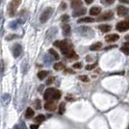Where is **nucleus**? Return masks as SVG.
Listing matches in <instances>:
<instances>
[{"label": "nucleus", "mask_w": 129, "mask_h": 129, "mask_svg": "<svg viewBox=\"0 0 129 129\" xmlns=\"http://www.w3.org/2000/svg\"><path fill=\"white\" fill-rule=\"evenodd\" d=\"M96 66H97V63H94V64H88V66H86L85 69H86L87 70H92L96 68Z\"/></svg>", "instance_id": "c756f323"}, {"label": "nucleus", "mask_w": 129, "mask_h": 129, "mask_svg": "<svg viewBox=\"0 0 129 129\" xmlns=\"http://www.w3.org/2000/svg\"><path fill=\"white\" fill-rule=\"evenodd\" d=\"M69 19H70V16H68V15H63L62 17H61V20L64 23H67V22L69 21Z\"/></svg>", "instance_id": "2f4dec72"}, {"label": "nucleus", "mask_w": 129, "mask_h": 129, "mask_svg": "<svg viewBox=\"0 0 129 129\" xmlns=\"http://www.w3.org/2000/svg\"><path fill=\"white\" fill-rule=\"evenodd\" d=\"M101 46H102V43L98 42V43H93L92 45H91L90 50H91V51H98V50H100Z\"/></svg>", "instance_id": "a211bd4d"}, {"label": "nucleus", "mask_w": 129, "mask_h": 129, "mask_svg": "<svg viewBox=\"0 0 129 129\" xmlns=\"http://www.w3.org/2000/svg\"><path fill=\"white\" fill-rule=\"evenodd\" d=\"M120 50H121V52H123L125 55H129V46L128 45H123V46L120 48Z\"/></svg>", "instance_id": "c85d7f7f"}, {"label": "nucleus", "mask_w": 129, "mask_h": 129, "mask_svg": "<svg viewBox=\"0 0 129 129\" xmlns=\"http://www.w3.org/2000/svg\"><path fill=\"white\" fill-rule=\"evenodd\" d=\"M45 120V117H44V115H39L37 116L36 118H35V121H36V123H42Z\"/></svg>", "instance_id": "b1692460"}, {"label": "nucleus", "mask_w": 129, "mask_h": 129, "mask_svg": "<svg viewBox=\"0 0 129 129\" xmlns=\"http://www.w3.org/2000/svg\"><path fill=\"white\" fill-rule=\"evenodd\" d=\"M34 106H35V108L36 109H41L42 108V103H41V100L40 99H36L35 100V102H34Z\"/></svg>", "instance_id": "7c9ffc66"}, {"label": "nucleus", "mask_w": 129, "mask_h": 129, "mask_svg": "<svg viewBox=\"0 0 129 129\" xmlns=\"http://www.w3.org/2000/svg\"><path fill=\"white\" fill-rule=\"evenodd\" d=\"M49 53L51 54V56L54 58V60H56V61H58V60L60 59V56H59V54L57 53L55 50H54L53 48H50L49 49V51H48Z\"/></svg>", "instance_id": "5701e85b"}, {"label": "nucleus", "mask_w": 129, "mask_h": 129, "mask_svg": "<svg viewBox=\"0 0 129 129\" xmlns=\"http://www.w3.org/2000/svg\"><path fill=\"white\" fill-rule=\"evenodd\" d=\"M53 12H54L53 8H46V9L42 13L41 16H40V21L42 22V23H45V22L47 21L49 18L51 17Z\"/></svg>", "instance_id": "39448f33"}, {"label": "nucleus", "mask_w": 129, "mask_h": 129, "mask_svg": "<svg viewBox=\"0 0 129 129\" xmlns=\"http://www.w3.org/2000/svg\"><path fill=\"white\" fill-rule=\"evenodd\" d=\"M15 38H17V36L15 35V34H13V35H8L6 40H7V41H11V40H13V39H15Z\"/></svg>", "instance_id": "f704fd0d"}, {"label": "nucleus", "mask_w": 129, "mask_h": 129, "mask_svg": "<svg viewBox=\"0 0 129 129\" xmlns=\"http://www.w3.org/2000/svg\"><path fill=\"white\" fill-rule=\"evenodd\" d=\"M53 81H54V77H50L48 80L46 81V84H47V85H50V84H51Z\"/></svg>", "instance_id": "e433bc0d"}, {"label": "nucleus", "mask_w": 129, "mask_h": 129, "mask_svg": "<svg viewBox=\"0 0 129 129\" xmlns=\"http://www.w3.org/2000/svg\"><path fill=\"white\" fill-rule=\"evenodd\" d=\"M22 50H23V49H22V46L19 44V43H16V44H15V45L13 46V49H12L14 57H15V58L19 57V56H20V54L22 53Z\"/></svg>", "instance_id": "6e6552de"}, {"label": "nucleus", "mask_w": 129, "mask_h": 129, "mask_svg": "<svg viewBox=\"0 0 129 129\" xmlns=\"http://www.w3.org/2000/svg\"><path fill=\"white\" fill-rule=\"evenodd\" d=\"M98 28H99V30H100L101 32L107 33L111 30V28H112V27L110 26V25H108V24H101V25H99V26H98Z\"/></svg>", "instance_id": "f3484780"}, {"label": "nucleus", "mask_w": 129, "mask_h": 129, "mask_svg": "<svg viewBox=\"0 0 129 129\" xmlns=\"http://www.w3.org/2000/svg\"><path fill=\"white\" fill-rule=\"evenodd\" d=\"M121 3H127V4H129V0H119Z\"/></svg>", "instance_id": "a19ab883"}, {"label": "nucleus", "mask_w": 129, "mask_h": 129, "mask_svg": "<svg viewBox=\"0 0 129 129\" xmlns=\"http://www.w3.org/2000/svg\"><path fill=\"white\" fill-rule=\"evenodd\" d=\"M93 1H94V0H85V2H86L87 4H91Z\"/></svg>", "instance_id": "ea45409f"}, {"label": "nucleus", "mask_w": 129, "mask_h": 129, "mask_svg": "<svg viewBox=\"0 0 129 129\" xmlns=\"http://www.w3.org/2000/svg\"><path fill=\"white\" fill-rule=\"evenodd\" d=\"M87 13V10L86 8H80V9H77L76 11L73 12V14H72V16L76 17V16H85Z\"/></svg>", "instance_id": "4468645a"}, {"label": "nucleus", "mask_w": 129, "mask_h": 129, "mask_svg": "<svg viewBox=\"0 0 129 129\" xmlns=\"http://www.w3.org/2000/svg\"><path fill=\"white\" fill-rule=\"evenodd\" d=\"M10 99H11V96L9 93H4L2 96H1V102H2V105L3 106H7L9 102H10Z\"/></svg>", "instance_id": "ddd939ff"}, {"label": "nucleus", "mask_w": 129, "mask_h": 129, "mask_svg": "<svg viewBox=\"0 0 129 129\" xmlns=\"http://www.w3.org/2000/svg\"><path fill=\"white\" fill-rule=\"evenodd\" d=\"M30 129H39V126L37 124H31L30 125Z\"/></svg>", "instance_id": "58836bf2"}, {"label": "nucleus", "mask_w": 129, "mask_h": 129, "mask_svg": "<svg viewBox=\"0 0 129 129\" xmlns=\"http://www.w3.org/2000/svg\"><path fill=\"white\" fill-rule=\"evenodd\" d=\"M125 40L129 41V35H126V36H125Z\"/></svg>", "instance_id": "37998d69"}, {"label": "nucleus", "mask_w": 129, "mask_h": 129, "mask_svg": "<svg viewBox=\"0 0 129 129\" xmlns=\"http://www.w3.org/2000/svg\"><path fill=\"white\" fill-rule=\"evenodd\" d=\"M3 72H4V64L2 61H0V78L3 75Z\"/></svg>", "instance_id": "473e14b6"}, {"label": "nucleus", "mask_w": 129, "mask_h": 129, "mask_svg": "<svg viewBox=\"0 0 129 129\" xmlns=\"http://www.w3.org/2000/svg\"><path fill=\"white\" fill-rule=\"evenodd\" d=\"M54 45L56 47H59L60 50L62 51V53L64 54L66 57L70 58V59H77L78 55L75 53V51L73 50L71 44L66 42V41H57L54 43Z\"/></svg>", "instance_id": "f257e3e1"}, {"label": "nucleus", "mask_w": 129, "mask_h": 129, "mask_svg": "<svg viewBox=\"0 0 129 129\" xmlns=\"http://www.w3.org/2000/svg\"><path fill=\"white\" fill-rule=\"evenodd\" d=\"M2 21H3V16H2V13L0 12V24H1Z\"/></svg>", "instance_id": "79ce46f5"}, {"label": "nucleus", "mask_w": 129, "mask_h": 129, "mask_svg": "<svg viewBox=\"0 0 129 129\" xmlns=\"http://www.w3.org/2000/svg\"><path fill=\"white\" fill-rule=\"evenodd\" d=\"M116 29L118 30V32H125L129 30V16L126 17V19L123 21H119L116 25Z\"/></svg>", "instance_id": "423d86ee"}, {"label": "nucleus", "mask_w": 129, "mask_h": 129, "mask_svg": "<svg viewBox=\"0 0 129 129\" xmlns=\"http://www.w3.org/2000/svg\"><path fill=\"white\" fill-rule=\"evenodd\" d=\"M83 5V2L81 0H70V6L71 8H73L74 10L80 9Z\"/></svg>", "instance_id": "9b49d317"}, {"label": "nucleus", "mask_w": 129, "mask_h": 129, "mask_svg": "<svg viewBox=\"0 0 129 129\" xmlns=\"http://www.w3.org/2000/svg\"><path fill=\"white\" fill-rule=\"evenodd\" d=\"M77 30H78V33L85 38H91L93 36V30H91V28L88 26H81L77 28Z\"/></svg>", "instance_id": "20e7f679"}, {"label": "nucleus", "mask_w": 129, "mask_h": 129, "mask_svg": "<svg viewBox=\"0 0 129 129\" xmlns=\"http://www.w3.org/2000/svg\"><path fill=\"white\" fill-rule=\"evenodd\" d=\"M22 23H23V21H22L21 19H17V20H15V21H12L11 23H10V28L13 29V30H16V29H17L18 26H19L20 24H22Z\"/></svg>", "instance_id": "2eb2a0df"}, {"label": "nucleus", "mask_w": 129, "mask_h": 129, "mask_svg": "<svg viewBox=\"0 0 129 129\" xmlns=\"http://www.w3.org/2000/svg\"><path fill=\"white\" fill-rule=\"evenodd\" d=\"M118 39H119V36L118 34H109L105 37V41L107 43H115L118 41Z\"/></svg>", "instance_id": "9d476101"}, {"label": "nucleus", "mask_w": 129, "mask_h": 129, "mask_svg": "<svg viewBox=\"0 0 129 129\" xmlns=\"http://www.w3.org/2000/svg\"><path fill=\"white\" fill-rule=\"evenodd\" d=\"M60 97H61V91L54 88H48L44 91V94H43V98L45 101L58 100L60 99Z\"/></svg>", "instance_id": "f03ea898"}, {"label": "nucleus", "mask_w": 129, "mask_h": 129, "mask_svg": "<svg viewBox=\"0 0 129 129\" xmlns=\"http://www.w3.org/2000/svg\"><path fill=\"white\" fill-rule=\"evenodd\" d=\"M73 68H74V69H81V68H82V64H81L80 62L75 63V64H73Z\"/></svg>", "instance_id": "c9c22d12"}, {"label": "nucleus", "mask_w": 129, "mask_h": 129, "mask_svg": "<svg viewBox=\"0 0 129 129\" xmlns=\"http://www.w3.org/2000/svg\"><path fill=\"white\" fill-rule=\"evenodd\" d=\"M54 69L56 70H64V64H62V63H56V64H54Z\"/></svg>", "instance_id": "393cba45"}, {"label": "nucleus", "mask_w": 129, "mask_h": 129, "mask_svg": "<svg viewBox=\"0 0 129 129\" xmlns=\"http://www.w3.org/2000/svg\"><path fill=\"white\" fill-rule=\"evenodd\" d=\"M60 7H61V9H62V10H66V9H67V4H66L64 2H63Z\"/></svg>", "instance_id": "4c0bfd02"}, {"label": "nucleus", "mask_w": 129, "mask_h": 129, "mask_svg": "<svg viewBox=\"0 0 129 129\" xmlns=\"http://www.w3.org/2000/svg\"><path fill=\"white\" fill-rule=\"evenodd\" d=\"M117 14H118V16H126L129 14V9L124 7V6H118Z\"/></svg>", "instance_id": "1a4fd4ad"}, {"label": "nucleus", "mask_w": 129, "mask_h": 129, "mask_svg": "<svg viewBox=\"0 0 129 129\" xmlns=\"http://www.w3.org/2000/svg\"><path fill=\"white\" fill-rule=\"evenodd\" d=\"M116 0H100V2L104 5H112L115 3Z\"/></svg>", "instance_id": "cd10ccee"}, {"label": "nucleus", "mask_w": 129, "mask_h": 129, "mask_svg": "<svg viewBox=\"0 0 129 129\" xmlns=\"http://www.w3.org/2000/svg\"><path fill=\"white\" fill-rule=\"evenodd\" d=\"M48 75V71H45V70H42L38 73V78L40 80H43L45 77H47Z\"/></svg>", "instance_id": "4be33fe9"}, {"label": "nucleus", "mask_w": 129, "mask_h": 129, "mask_svg": "<svg viewBox=\"0 0 129 129\" xmlns=\"http://www.w3.org/2000/svg\"><path fill=\"white\" fill-rule=\"evenodd\" d=\"M64 110H66V103L62 102L61 104H60V106H59V114H60V115L64 114Z\"/></svg>", "instance_id": "bb28decb"}, {"label": "nucleus", "mask_w": 129, "mask_h": 129, "mask_svg": "<svg viewBox=\"0 0 129 129\" xmlns=\"http://www.w3.org/2000/svg\"><path fill=\"white\" fill-rule=\"evenodd\" d=\"M34 114H35V112H34V110H33L32 108H30V107L27 108L26 113H25V118H26L27 119H29V118H33Z\"/></svg>", "instance_id": "aec40b11"}, {"label": "nucleus", "mask_w": 129, "mask_h": 129, "mask_svg": "<svg viewBox=\"0 0 129 129\" xmlns=\"http://www.w3.org/2000/svg\"><path fill=\"white\" fill-rule=\"evenodd\" d=\"M43 60H44V64H47V66H49V64H51V63H52V61H53V60L51 59V58H49L48 55H45V56L43 57Z\"/></svg>", "instance_id": "a878e982"}, {"label": "nucleus", "mask_w": 129, "mask_h": 129, "mask_svg": "<svg viewBox=\"0 0 129 129\" xmlns=\"http://www.w3.org/2000/svg\"><path fill=\"white\" fill-rule=\"evenodd\" d=\"M93 21H94V18L90 17V16H87V17L80 18L78 20V23H90V22H93Z\"/></svg>", "instance_id": "6ab92c4d"}, {"label": "nucleus", "mask_w": 129, "mask_h": 129, "mask_svg": "<svg viewBox=\"0 0 129 129\" xmlns=\"http://www.w3.org/2000/svg\"><path fill=\"white\" fill-rule=\"evenodd\" d=\"M79 79H80L81 81H83V82H89V81H90L89 77L87 75H80L79 76Z\"/></svg>", "instance_id": "72a5a7b5"}, {"label": "nucleus", "mask_w": 129, "mask_h": 129, "mask_svg": "<svg viewBox=\"0 0 129 129\" xmlns=\"http://www.w3.org/2000/svg\"><path fill=\"white\" fill-rule=\"evenodd\" d=\"M100 12H101V9H100L99 7H97V6H94V7L91 8V10H90V15H91V16H98V15L100 14Z\"/></svg>", "instance_id": "dca6fc26"}, {"label": "nucleus", "mask_w": 129, "mask_h": 129, "mask_svg": "<svg viewBox=\"0 0 129 129\" xmlns=\"http://www.w3.org/2000/svg\"><path fill=\"white\" fill-rule=\"evenodd\" d=\"M44 108H45V110L52 112V111H55V109H56V104L53 101H46V103L44 104Z\"/></svg>", "instance_id": "f8f14e48"}, {"label": "nucleus", "mask_w": 129, "mask_h": 129, "mask_svg": "<svg viewBox=\"0 0 129 129\" xmlns=\"http://www.w3.org/2000/svg\"><path fill=\"white\" fill-rule=\"evenodd\" d=\"M20 3H21V0H11L10 4L8 5V8H7L9 16H11V17L15 16L16 10H17L18 6L20 5Z\"/></svg>", "instance_id": "7ed1b4c3"}, {"label": "nucleus", "mask_w": 129, "mask_h": 129, "mask_svg": "<svg viewBox=\"0 0 129 129\" xmlns=\"http://www.w3.org/2000/svg\"><path fill=\"white\" fill-rule=\"evenodd\" d=\"M1 2H2V0H0V5H1Z\"/></svg>", "instance_id": "a18cd8bd"}, {"label": "nucleus", "mask_w": 129, "mask_h": 129, "mask_svg": "<svg viewBox=\"0 0 129 129\" xmlns=\"http://www.w3.org/2000/svg\"><path fill=\"white\" fill-rule=\"evenodd\" d=\"M63 31H64V36H69L70 34V26L69 24H67V23H64V25H63Z\"/></svg>", "instance_id": "412c9836"}, {"label": "nucleus", "mask_w": 129, "mask_h": 129, "mask_svg": "<svg viewBox=\"0 0 129 129\" xmlns=\"http://www.w3.org/2000/svg\"><path fill=\"white\" fill-rule=\"evenodd\" d=\"M114 16V13L112 11H108V12H105L104 14H103L102 16H100L98 18H97V20L98 21H105V20H110V19H112Z\"/></svg>", "instance_id": "0eeeda50"}, {"label": "nucleus", "mask_w": 129, "mask_h": 129, "mask_svg": "<svg viewBox=\"0 0 129 129\" xmlns=\"http://www.w3.org/2000/svg\"><path fill=\"white\" fill-rule=\"evenodd\" d=\"M15 129H19V128H18V126H16V127Z\"/></svg>", "instance_id": "c03bdc74"}]
</instances>
